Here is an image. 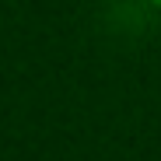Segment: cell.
Instances as JSON below:
<instances>
[{"label": "cell", "instance_id": "6da1fadb", "mask_svg": "<svg viewBox=\"0 0 161 161\" xmlns=\"http://www.w3.org/2000/svg\"><path fill=\"white\" fill-rule=\"evenodd\" d=\"M151 4H154V7H161V0H151Z\"/></svg>", "mask_w": 161, "mask_h": 161}]
</instances>
